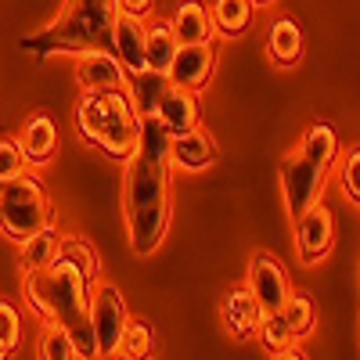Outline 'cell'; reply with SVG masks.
<instances>
[{
  "instance_id": "obj_1",
  "label": "cell",
  "mask_w": 360,
  "mask_h": 360,
  "mask_svg": "<svg viewBox=\"0 0 360 360\" xmlns=\"http://www.w3.org/2000/svg\"><path fill=\"white\" fill-rule=\"evenodd\" d=\"M98 252L83 238H62L47 266L29 270L22 292L44 324L65 328L79 360H98L94 328H90V288L98 281Z\"/></svg>"
},
{
  "instance_id": "obj_2",
  "label": "cell",
  "mask_w": 360,
  "mask_h": 360,
  "mask_svg": "<svg viewBox=\"0 0 360 360\" xmlns=\"http://www.w3.org/2000/svg\"><path fill=\"white\" fill-rule=\"evenodd\" d=\"M123 209H127V234L137 256H152L169 231V162H155L144 155L127 159L123 173Z\"/></svg>"
},
{
  "instance_id": "obj_3",
  "label": "cell",
  "mask_w": 360,
  "mask_h": 360,
  "mask_svg": "<svg viewBox=\"0 0 360 360\" xmlns=\"http://www.w3.org/2000/svg\"><path fill=\"white\" fill-rule=\"evenodd\" d=\"M119 15L115 0H65L58 18L25 37L22 51L33 58L51 54H83V51H112V22Z\"/></svg>"
},
{
  "instance_id": "obj_4",
  "label": "cell",
  "mask_w": 360,
  "mask_h": 360,
  "mask_svg": "<svg viewBox=\"0 0 360 360\" xmlns=\"http://www.w3.org/2000/svg\"><path fill=\"white\" fill-rule=\"evenodd\" d=\"M137 123L141 115L134 112L127 90H94L83 94L76 105V130L86 144L101 148L115 162H127L137 148Z\"/></svg>"
},
{
  "instance_id": "obj_5",
  "label": "cell",
  "mask_w": 360,
  "mask_h": 360,
  "mask_svg": "<svg viewBox=\"0 0 360 360\" xmlns=\"http://www.w3.org/2000/svg\"><path fill=\"white\" fill-rule=\"evenodd\" d=\"M51 224H54V205H51L47 184L37 173L25 169L4 180V191H0V231L22 242V238L37 234Z\"/></svg>"
},
{
  "instance_id": "obj_6",
  "label": "cell",
  "mask_w": 360,
  "mask_h": 360,
  "mask_svg": "<svg viewBox=\"0 0 360 360\" xmlns=\"http://www.w3.org/2000/svg\"><path fill=\"white\" fill-rule=\"evenodd\" d=\"M127 299L115 285H98V292L90 295V328H94V342H98V356H115L123 346V332H127Z\"/></svg>"
},
{
  "instance_id": "obj_7",
  "label": "cell",
  "mask_w": 360,
  "mask_h": 360,
  "mask_svg": "<svg viewBox=\"0 0 360 360\" xmlns=\"http://www.w3.org/2000/svg\"><path fill=\"white\" fill-rule=\"evenodd\" d=\"M281 195H285V209H288V220L295 224L299 217L314 209L321 202V188H324V169H317L310 159H303L299 152H288L281 159Z\"/></svg>"
},
{
  "instance_id": "obj_8",
  "label": "cell",
  "mask_w": 360,
  "mask_h": 360,
  "mask_svg": "<svg viewBox=\"0 0 360 360\" xmlns=\"http://www.w3.org/2000/svg\"><path fill=\"white\" fill-rule=\"evenodd\" d=\"M249 295L256 299V307L263 314H278L285 307V299L292 295L288 288V274H285V266L274 259V256H252L249 263Z\"/></svg>"
},
{
  "instance_id": "obj_9",
  "label": "cell",
  "mask_w": 360,
  "mask_h": 360,
  "mask_svg": "<svg viewBox=\"0 0 360 360\" xmlns=\"http://www.w3.org/2000/svg\"><path fill=\"white\" fill-rule=\"evenodd\" d=\"M217 72V51L213 44H180L176 54H173V62L166 69L169 76V86H180V90H198L213 79Z\"/></svg>"
},
{
  "instance_id": "obj_10",
  "label": "cell",
  "mask_w": 360,
  "mask_h": 360,
  "mask_svg": "<svg viewBox=\"0 0 360 360\" xmlns=\"http://www.w3.org/2000/svg\"><path fill=\"white\" fill-rule=\"evenodd\" d=\"M332 238H335V217L324 202H317L295 220V245L303 263H321L332 249Z\"/></svg>"
},
{
  "instance_id": "obj_11",
  "label": "cell",
  "mask_w": 360,
  "mask_h": 360,
  "mask_svg": "<svg viewBox=\"0 0 360 360\" xmlns=\"http://www.w3.org/2000/svg\"><path fill=\"white\" fill-rule=\"evenodd\" d=\"M76 79L83 94H94V90H123L127 72L112 51H83L76 54Z\"/></svg>"
},
{
  "instance_id": "obj_12",
  "label": "cell",
  "mask_w": 360,
  "mask_h": 360,
  "mask_svg": "<svg viewBox=\"0 0 360 360\" xmlns=\"http://www.w3.org/2000/svg\"><path fill=\"white\" fill-rule=\"evenodd\" d=\"M112 54L119 58L127 76L144 69V18L123 15L119 11L112 22Z\"/></svg>"
},
{
  "instance_id": "obj_13",
  "label": "cell",
  "mask_w": 360,
  "mask_h": 360,
  "mask_svg": "<svg viewBox=\"0 0 360 360\" xmlns=\"http://www.w3.org/2000/svg\"><path fill=\"white\" fill-rule=\"evenodd\" d=\"M18 148H22V155L29 166H47L58 152V127H54V119L37 112V115H29L25 119V127L18 130Z\"/></svg>"
},
{
  "instance_id": "obj_14",
  "label": "cell",
  "mask_w": 360,
  "mask_h": 360,
  "mask_svg": "<svg viewBox=\"0 0 360 360\" xmlns=\"http://www.w3.org/2000/svg\"><path fill=\"white\" fill-rule=\"evenodd\" d=\"M217 159V144L205 130H184V134H173L169 137V166H180V169H209Z\"/></svg>"
},
{
  "instance_id": "obj_15",
  "label": "cell",
  "mask_w": 360,
  "mask_h": 360,
  "mask_svg": "<svg viewBox=\"0 0 360 360\" xmlns=\"http://www.w3.org/2000/svg\"><path fill=\"white\" fill-rule=\"evenodd\" d=\"M173 37L176 44H213L217 40V25L209 18V8L202 0H184V4H176L173 18Z\"/></svg>"
},
{
  "instance_id": "obj_16",
  "label": "cell",
  "mask_w": 360,
  "mask_h": 360,
  "mask_svg": "<svg viewBox=\"0 0 360 360\" xmlns=\"http://www.w3.org/2000/svg\"><path fill=\"white\" fill-rule=\"evenodd\" d=\"M155 115L162 119V127H166L169 134H184V130H195V127H198V94H195V90H180V86H169Z\"/></svg>"
},
{
  "instance_id": "obj_17",
  "label": "cell",
  "mask_w": 360,
  "mask_h": 360,
  "mask_svg": "<svg viewBox=\"0 0 360 360\" xmlns=\"http://www.w3.org/2000/svg\"><path fill=\"white\" fill-rule=\"evenodd\" d=\"M130 83V105L137 115H155L162 98H166V90H169V76L166 72H155V69H141L134 76H127Z\"/></svg>"
},
{
  "instance_id": "obj_18",
  "label": "cell",
  "mask_w": 360,
  "mask_h": 360,
  "mask_svg": "<svg viewBox=\"0 0 360 360\" xmlns=\"http://www.w3.org/2000/svg\"><path fill=\"white\" fill-rule=\"evenodd\" d=\"M176 37H173V25L169 18H152L144 25V69H155V72H166L173 54H176Z\"/></svg>"
},
{
  "instance_id": "obj_19",
  "label": "cell",
  "mask_w": 360,
  "mask_h": 360,
  "mask_svg": "<svg viewBox=\"0 0 360 360\" xmlns=\"http://www.w3.org/2000/svg\"><path fill=\"white\" fill-rule=\"evenodd\" d=\"M259 317H263V310L256 307V299L249 295V288L227 292V299H224V324H227V332L234 339H249L256 332Z\"/></svg>"
},
{
  "instance_id": "obj_20",
  "label": "cell",
  "mask_w": 360,
  "mask_h": 360,
  "mask_svg": "<svg viewBox=\"0 0 360 360\" xmlns=\"http://www.w3.org/2000/svg\"><path fill=\"white\" fill-rule=\"evenodd\" d=\"M266 51L270 58H274L278 65H295L299 58H303V29H299V22L292 18H278L274 25L266 29Z\"/></svg>"
},
{
  "instance_id": "obj_21",
  "label": "cell",
  "mask_w": 360,
  "mask_h": 360,
  "mask_svg": "<svg viewBox=\"0 0 360 360\" xmlns=\"http://www.w3.org/2000/svg\"><path fill=\"white\" fill-rule=\"evenodd\" d=\"M299 155L310 159L317 169H332L335 159H339V137L328 123H314L307 134H303V144H299Z\"/></svg>"
},
{
  "instance_id": "obj_22",
  "label": "cell",
  "mask_w": 360,
  "mask_h": 360,
  "mask_svg": "<svg viewBox=\"0 0 360 360\" xmlns=\"http://www.w3.org/2000/svg\"><path fill=\"white\" fill-rule=\"evenodd\" d=\"M252 0H213V8H209V18H213L217 33L224 37H238L245 33L252 25Z\"/></svg>"
},
{
  "instance_id": "obj_23",
  "label": "cell",
  "mask_w": 360,
  "mask_h": 360,
  "mask_svg": "<svg viewBox=\"0 0 360 360\" xmlns=\"http://www.w3.org/2000/svg\"><path fill=\"white\" fill-rule=\"evenodd\" d=\"M169 130L162 127L159 115H141L137 123V148L134 152L144 159H155V162H169Z\"/></svg>"
},
{
  "instance_id": "obj_24",
  "label": "cell",
  "mask_w": 360,
  "mask_h": 360,
  "mask_svg": "<svg viewBox=\"0 0 360 360\" xmlns=\"http://www.w3.org/2000/svg\"><path fill=\"white\" fill-rule=\"evenodd\" d=\"M58 242H62V234L54 231V224L44 227V231H37V234H29V238H22L18 259H22V270H25V274H29V270L47 266V263L54 259V252H58Z\"/></svg>"
},
{
  "instance_id": "obj_25",
  "label": "cell",
  "mask_w": 360,
  "mask_h": 360,
  "mask_svg": "<svg viewBox=\"0 0 360 360\" xmlns=\"http://www.w3.org/2000/svg\"><path fill=\"white\" fill-rule=\"evenodd\" d=\"M278 314H281V321L288 324V332H292L295 339L310 335V332H314V324H317L314 299H310V295H299V292H292V295L285 299V307H281Z\"/></svg>"
},
{
  "instance_id": "obj_26",
  "label": "cell",
  "mask_w": 360,
  "mask_h": 360,
  "mask_svg": "<svg viewBox=\"0 0 360 360\" xmlns=\"http://www.w3.org/2000/svg\"><path fill=\"white\" fill-rule=\"evenodd\" d=\"M123 356L130 360H148L155 353V332L148 321H127V332H123Z\"/></svg>"
},
{
  "instance_id": "obj_27",
  "label": "cell",
  "mask_w": 360,
  "mask_h": 360,
  "mask_svg": "<svg viewBox=\"0 0 360 360\" xmlns=\"http://www.w3.org/2000/svg\"><path fill=\"white\" fill-rule=\"evenodd\" d=\"M256 332H259V342L266 353H281L288 346H295V335L288 332V324L281 321V314H263L259 324H256Z\"/></svg>"
},
{
  "instance_id": "obj_28",
  "label": "cell",
  "mask_w": 360,
  "mask_h": 360,
  "mask_svg": "<svg viewBox=\"0 0 360 360\" xmlns=\"http://www.w3.org/2000/svg\"><path fill=\"white\" fill-rule=\"evenodd\" d=\"M40 360H79L72 339L65 335V328L44 324V335H40Z\"/></svg>"
},
{
  "instance_id": "obj_29",
  "label": "cell",
  "mask_w": 360,
  "mask_h": 360,
  "mask_svg": "<svg viewBox=\"0 0 360 360\" xmlns=\"http://www.w3.org/2000/svg\"><path fill=\"white\" fill-rule=\"evenodd\" d=\"M356 173H360V152H356V148H349V152L339 159V188H342V195L353 205L360 202V180H356Z\"/></svg>"
},
{
  "instance_id": "obj_30",
  "label": "cell",
  "mask_w": 360,
  "mask_h": 360,
  "mask_svg": "<svg viewBox=\"0 0 360 360\" xmlns=\"http://www.w3.org/2000/svg\"><path fill=\"white\" fill-rule=\"evenodd\" d=\"M25 155H22V148L15 137H0V180H11L18 173H25Z\"/></svg>"
},
{
  "instance_id": "obj_31",
  "label": "cell",
  "mask_w": 360,
  "mask_h": 360,
  "mask_svg": "<svg viewBox=\"0 0 360 360\" xmlns=\"http://www.w3.org/2000/svg\"><path fill=\"white\" fill-rule=\"evenodd\" d=\"M0 342H4L11 353L22 342V317H18V310L8 303V299H0Z\"/></svg>"
},
{
  "instance_id": "obj_32",
  "label": "cell",
  "mask_w": 360,
  "mask_h": 360,
  "mask_svg": "<svg viewBox=\"0 0 360 360\" xmlns=\"http://www.w3.org/2000/svg\"><path fill=\"white\" fill-rule=\"evenodd\" d=\"M123 15H134V18H148L152 15V0H115Z\"/></svg>"
},
{
  "instance_id": "obj_33",
  "label": "cell",
  "mask_w": 360,
  "mask_h": 360,
  "mask_svg": "<svg viewBox=\"0 0 360 360\" xmlns=\"http://www.w3.org/2000/svg\"><path fill=\"white\" fill-rule=\"evenodd\" d=\"M274 360H307L303 353H299L295 346H288V349H281V353H274Z\"/></svg>"
},
{
  "instance_id": "obj_34",
  "label": "cell",
  "mask_w": 360,
  "mask_h": 360,
  "mask_svg": "<svg viewBox=\"0 0 360 360\" xmlns=\"http://www.w3.org/2000/svg\"><path fill=\"white\" fill-rule=\"evenodd\" d=\"M0 360H11V349H8L4 342H0Z\"/></svg>"
},
{
  "instance_id": "obj_35",
  "label": "cell",
  "mask_w": 360,
  "mask_h": 360,
  "mask_svg": "<svg viewBox=\"0 0 360 360\" xmlns=\"http://www.w3.org/2000/svg\"><path fill=\"white\" fill-rule=\"evenodd\" d=\"M266 4H274V0H252V8H266Z\"/></svg>"
},
{
  "instance_id": "obj_36",
  "label": "cell",
  "mask_w": 360,
  "mask_h": 360,
  "mask_svg": "<svg viewBox=\"0 0 360 360\" xmlns=\"http://www.w3.org/2000/svg\"><path fill=\"white\" fill-rule=\"evenodd\" d=\"M112 360H130V356H119V353H115V356H112Z\"/></svg>"
},
{
  "instance_id": "obj_37",
  "label": "cell",
  "mask_w": 360,
  "mask_h": 360,
  "mask_svg": "<svg viewBox=\"0 0 360 360\" xmlns=\"http://www.w3.org/2000/svg\"><path fill=\"white\" fill-rule=\"evenodd\" d=\"M0 191H4V180H0Z\"/></svg>"
}]
</instances>
